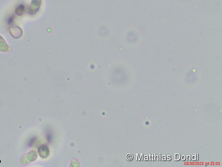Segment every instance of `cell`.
Listing matches in <instances>:
<instances>
[{"instance_id":"cell-1","label":"cell","mask_w":222,"mask_h":167,"mask_svg":"<svg viewBox=\"0 0 222 167\" xmlns=\"http://www.w3.org/2000/svg\"><path fill=\"white\" fill-rule=\"evenodd\" d=\"M42 0H32L28 8V13L31 15L36 14L40 9Z\"/></svg>"},{"instance_id":"cell-3","label":"cell","mask_w":222,"mask_h":167,"mask_svg":"<svg viewBox=\"0 0 222 167\" xmlns=\"http://www.w3.org/2000/svg\"><path fill=\"white\" fill-rule=\"evenodd\" d=\"M10 47L6 42L4 38L0 35V51L3 53L8 52L10 50Z\"/></svg>"},{"instance_id":"cell-2","label":"cell","mask_w":222,"mask_h":167,"mask_svg":"<svg viewBox=\"0 0 222 167\" xmlns=\"http://www.w3.org/2000/svg\"><path fill=\"white\" fill-rule=\"evenodd\" d=\"M9 32L10 34L13 38L19 39L23 35V31L20 27L16 25H13L9 27Z\"/></svg>"},{"instance_id":"cell-4","label":"cell","mask_w":222,"mask_h":167,"mask_svg":"<svg viewBox=\"0 0 222 167\" xmlns=\"http://www.w3.org/2000/svg\"><path fill=\"white\" fill-rule=\"evenodd\" d=\"M24 6L23 5H20L16 9L15 12L17 15L20 16L23 14L24 12Z\"/></svg>"},{"instance_id":"cell-6","label":"cell","mask_w":222,"mask_h":167,"mask_svg":"<svg viewBox=\"0 0 222 167\" xmlns=\"http://www.w3.org/2000/svg\"><path fill=\"white\" fill-rule=\"evenodd\" d=\"M127 158L128 160H131V159H132V156L129 154V155H128L127 156Z\"/></svg>"},{"instance_id":"cell-5","label":"cell","mask_w":222,"mask_h":167,"mask_svg":"<svg viewBox=\"0 0 222 167\" xmlns=\"http://www.w3.org/2000/svg\"><path fill=\"white\" fill-rule=\"evenodd\" d=\"M180 155L178 154H175V160L176 161H178L180 159Z\"/></svg>"}]
</instances>
